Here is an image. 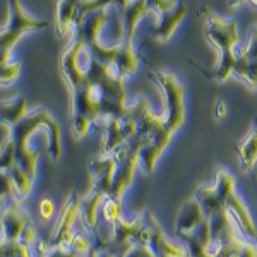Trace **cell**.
<instances>
[{"mask_svg": "<svg viewBox=\"0 0 257 257\" xmlns=\"http://www.w3.org/2000/svg\"><path fill=\"white\" fill-rule=\"evenodd\" d=\"M9 131V138L16 146L18 165L31 177L36 175V161L41 153H47L52 161L60 158V128L45 108L33 110Z\"/></svg>", "mask_w": 257, "mask_h": 257, "instance_id": "cell-1", "label": "cell"}, {"mask_svg": "<svg viewBox=\"0 0 257 257\" xmlns=\"http://www.w3.org/2000/svg\"><path fill=\"white\" fill-rule=\"evenodd\" d=\"M206 35L208 40L214 45L221 57H219L218 67L208 76L214 81H225L230 74H233L235 64H237L238 53L235 52V45L238 43L237 35V23L218 18L214 14L208 16V24H206Z\"/></svg>", "mask_w": 257, "mask_h": 257, "instance_id": "cell-2", "label": "cell"}, {"mask_svg": "<svg viewBox=\"0 0 257 257\" xmlns=\"http://www.w3.org/2000/svg\"><path fill=\"white\" fill-rule=\"evenodd\" d=\"M214 190L221 199L225 209L230 213L233 221L237 223L240 233L250 240L257 238V226L254 223V218H252L243 199L238 196L237 182H235L233 175L223 168L218 170L216 175H214Z\"/></svg>", "mask_w": 257, "mask_h": 257, "instance_id": "cell-3", "label": "cell"}, {"mask_svg": "<svg viewBox=\"0 0 257 257\" xmlns=\"http://www.w3.org/2000/svg\"><path fill=\"white\" fill-rule=\"evenodd\" d=\"M155 81L158 82L160 89L163 91L165 96V125L172 134L182 127L185 120V108H184V88L178 82L177 76L170 72H155L153 74Z\"/></svg>", "mask_w": 257, "mask_h": 257, "instance_id": "cell-4", "label": "cell"}, {"mask_svg": "<svg viewBox=\"0 0 257 257\" xmlns=\"http://www.w3.org/2000/svg\"><path fill=\"white\" fill-rule=\"evenodd\" d=\"M47 28V21L33 19L26 14L19 0H11V19L7 26L0 31V52L11 50L21 35L31 30H43Z\"/></svg>", "mask_w": 257, "mask_h": 257, "instance_id": "cell-5", "label": "cell"}, {"mask_svg": "<svg viewBox=\"0 0 257 257\" xmlns=\"http://www.w3.org/2000/svg\"><path fill=\"white\" fill-rule=\"evenodd\" d=\"M79 201L81 197L77 196L76 190H72L69 199L65 201L64 208H62L59 221L52 231V238H50L52 247H70V242L76 233L74 226L79 219Z\"/></svg>", "mask_w": 257, "mask_h": 257, "instance_id": "cell-6", "label": "cell"}, {"mask_svg": "<svg viewBox=\"0 0 257 257\" xmlns=\"http://www.w3.org/2000/svg\"><path fill=\"white\" fill-rule=\"evenodd\" d=\"M31 223L28 211L23 208L21 199H12L0 214V235L2 242H18L24 228Z\"/></svg>", "mask_w": 257, "mask_h": 257, "instance_id": "cell-7", "label": "cell"}, {"mask_svg": "<svg viewBox=\"0 0 257 257\" xmlns=\"http://www.w3.org/2000/svg\"><path fill=\"white\" fill-rule=\"evenodd\" d=\"M148 213V221H149V238H148V248L153 252L155 257H187V248L185 245H178L173 243L172 240L167 237V233L163 231V228L158 225L153 214Z\"/></svg>", "mask_w": 257, "mask_h": 257, "instance_id": "cell-8", "label": "cell"}, {"mask_svg": "<svg viewBox=\"0 0 257 257\" xmlns=\"http://www.w3.org/2000/svg\"><path fill=\"white\" fill-rule=\"evenodd\" d=\"M117 170V158L113 153L105 155L101 153V156L91 160L89 163V173L91 180H93V189L103 192L105 196L110 194L111 184H113V175Z\"/></svg>", "mask_w": 257, "mask_h": 257, "instance_id": "cell-9", "label": "cell"}, {"mask_svg": "<svg viewBox=\"0 0 257 257\" xmlns=\"http://www.w3.org/2000/svg\"><path fill=\"white\" fill-rule=\"evenodd\" d=\"M204 219H206V214H204V211H202L201 204L197 202V199L196 197L189 199V201H185L184 204H182V208L177 214V219H175L177 235L180 238L187 237V235L192 233Z\"/></svg>", "mask_w": 257, "mask_h": 257, "instance_id": "cell-10", "label": "cell"}, {"mask_svg": "<svg viewBox=\"0 0 257 257\" xmlns=\"http://www.w3.org/2000/svg\"><path fill=\"white\" fill-rule=\"evenodd\" d=\"M108 197L103 192L93 189L84 197H81L79 201V219L82 223V226L86 230H91L96 233L98 231V223H99V208H101L103 201Z\"/></svg>", "mask_w": 257, "mask_h": 257, "instance_id": "cell-11", "label": "cell"}, {"mask_svg": "<svg viewBox=\"0 0 257 257\" xmlns=\"http://www.w3.org/2000/svg\"><path fill=\"white\" fill-rule=\"evenodd\" d=\"M28 115V101L24 96L16 94L9 99L0 101V123L12 128Z\"/></svg>", "mask_w": 257, "mask_h": 257, "instance_id": "cell-12", "label": "cell"}, {"mask_svg": "<svg viewBox=\"0 0 257 257\" xmlns=\"http://www.w3.org/2000/svg\"><path fill=\"white\" fill-rule=\"evenodd\" d=\"M237 153L240 158V167L250 173L257 165V122H254V125L243 138V141L238 143Z\"/></svg>", "mask_w": 257, "mask_h": 257, "instance_id": "cell-13", "label": "cell"}, {"mask_svg": "<svg viewBox=\"0 0 257 257\" xmlns=\"http://www.w3.org/2000/svg\"><path fill=\"white\" fill-rule=\"evenodd\" d=\"M194 197H196L197 202L201 204V208H202V211H204L206 218L213 216V214L219 213L221 209H225V206H223L221 199H219V196L216 194L214 187H197Z\"/></svg>", "mask_w": 257, "mask_h": 257, "instance_id": "cell-14", "label": "cell"}, {"mask_svg": "<svg viewBox=\"0 0 257 257\" xmlns=\"http://www.w3.org/2000/svg\"><path fill=\"white\" fill-rule=\"evenodd\" d=\"M184 16H185V6H180L178 9H173V11H170V12H167V14L161 16L160 24H158L156 33H155L156 38L167 41L170 36H172V33L175 31L177 24L184 19Z\"/></svg>", "mask_w": 257, "mask_h": 257, "instance_id": "cell-15", "label": "cell"}, {"mask_svg": "<svg viewBox=\"0 0 257 257\" xmlns=\"http://www.w3.org/2000/svg\"><path fill=\"white\" fill-rule=\"evenodd\" d=\"M123 211V204L122 199H115V197H106L103 201L101 208H99V221H105L106 225L110 226V230L113 228V225L117 221H120ZM99 225V223H98Z\"/></svg>", "mask_w": 257, "mask_h": 257, "instance_id": "cell-16", "label": "cell"}, {"mask_svg": "<svg viewBox=\"0 0 257 257\" xmlns=\"http://www.w3.org/2000/svg\"><path fill=\"white\" fill-rule=\"evenodd\" d=\"M7 173H9L11 178H12V184H14L16 194H18V197L21 199V201H23L24 197L30 196L35 177H31L30 173H28L26 170L21 168L18 163H16L14 167H12Z\"/></svg>", "mask_w": 257, "mask_h": 257, "instance_id": "cell-17", "label": "cell"}, {"mask_svg": "<svg viewBox=\"0 0 257 257\" xmlns=\"http://www.w3.org/2000/svg\"><path fill=\"white\" fill-rule=\"evenodd\" d=\"M16 163H18V160H16V146L12 143V139L7 136L2 146H0V172H9Z\"/></svg>", "mask_w": 257, "mask_h": 257, "instance_id": "cell-18", "label": "cell"}, {"mask_svg": "<svg viewBox=\"0 0 257 257\" xmlns=\"http://www.w3.org/2000/svg\"><path fill=\"white\" fill-rule=\"evenodd\" d=\"M93 247L94 245L91 243V240L88 238V235H86L84 231H76V233H74V238H72V242H70V248L79 257H86Z\"/></svg>", "mask_w": 257, "mask_h": 257, "instance_id": "cell-19", "label": "cell"}, {"mask_svg": "<svg viewBox=\"0 0 257 257\" xmlns=\"http://www.w3.org/2000/svg\"><path fill=\"white\" fill-rule=\"evenodd\" d=\"M14 197H18V194H16L11 175L7 172H0V206Z\"/></svg>", "mask_w": 257, "mask_h": 257, "instance_id": "cell-20", "label": "cell"}, {"mask_svg": "<svg viewBox=\"0 0 257 257\" xmlns=\"http://www.w3.org/2000/svg\"><path fill=\"white\" fill-rule=\"evenodd\" d=\"M19 64L16 62V64H7V65H4L2 69H0V84L2 86H6V84H11V82H14L16 79H18V76H19Z\"/></svg>", "mask_w": 257, "mask_h": 257, "instance_id": "cell-21", "label": "cell"}, {"mask_svg": "<svg viewBox=\"0 0 257 257\" xmlns=\"http://www.w3.org/2000/svg\"><path fill=\"white\" fill-rule=\"evenodd\" d=\"M146 4H148L149 11H155L161 16L175 9L177 0H146Z\"/></svg>", "mask_w": 257, "mask_h": 257, "instance_id": "cell-22", "label": "cell"}, {"mask_svg": "<svg viewBox=\"0 0 257 257\" xmlns=\"http://www.w3.org/2000/svg\"><path fill=\"white\" fill-rule=\"evenodd\" d=\"M53 211H55V208H53V202L47 197L41 199V202L38 206V213H40V218L43 219V221H48V219L53 216Z\"/></svg>", "mask_w": 257, "mask_h": 257, "instance_id": "cell-23", "label": "cell"}, {"mask_svg": "<svg viewBox=\"0 0 257 257\" xmlns=\"http://www.w3.org/2000/svg\"><path fill=\"white\" fill-rule=\"evenodd\" d=\"M122 257H155V255H153V252L149 250L146 245H138V243H134Z\"/></svg>", "mask_w": 257, "mask_h": 257, "instance_id": "cell-24", "label": "cell"}, {"mask_svg": "<svg viewBox=\"0 0 257 257\" xmlns=\"http://www.w3.org/2000/svg\"><path fill=\"white\" fill-rule=\"evenodd\" d=\"M238 257H257V247L252 242L242 240L238 245Z\"/></svg>", "mask_w": 257, "mask_h": 257, "instance_id": "cell-25", "label": "cell"}, {"mask_svg": "<svg viewBox=\"0 0 257 257\" xmlns=\"http://www.w3.org/2000/svg\"><path fill=\"white\" fill-rule=\"evenodd\" d=\"M216 115L219 118L226 117V105L225 101H218V106H216Z\"/></svg>", "mask_w": 257, "mask_h": 257, "instance_id": "cell-26", "label": "cell"}, {"mask_svg": "<svg viewBox=\"0 0 257 257\" xmlns=\"http://www.w3.org/2000/svg\"><path fill=\"white\" fill-rule=\"evenodd\" d=\"M96 257H117L115 254H111V252L108 250V248H101L98 247V255Z\"/></svg>", "mask_w": 257, "mask_h": 257, "instance_id": "cell-27", "label": "cell"}, {"mask_svg": "<svg viewBox=\"0 0 257 257\" xmlns=\"http://www.w3.org/2000/svg\"><path fill=\"white\" fill-rule=\"evenodd\" d=\"M252 2H254V4H255V6H257V0H252Z\"/></svg>", "mask_w": 257, "mask_h": 257, "instance_id": "cell-28", "label": "cell"}]
</instances>
